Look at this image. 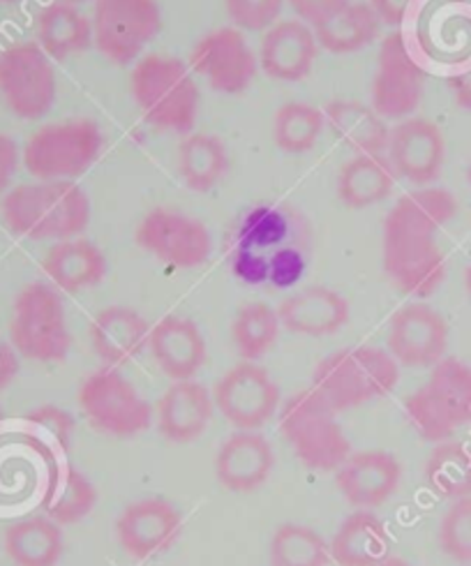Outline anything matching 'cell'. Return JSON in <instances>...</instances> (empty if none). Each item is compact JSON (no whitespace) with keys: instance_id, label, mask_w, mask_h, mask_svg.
Instances as JSON below:
<instances>
[{"instance_id":"obj_1","label":"cell","mask_w":471,"mask_h":566,"mask_svg":"<svg viewBox=\"0 0 471 566\" xmlns=\"http://www.w3.org/2000/svg\"><path fill=\"white\" fill-rule=\"evenodd\" d=\"M458 216L451 190L421 188L396 201L384 220V271L409 296L428 298L447 280L437 234Z\"/></svg>"},{"instance_id":"obj_2","label":"cell","mask_w":471,"mask_h":566,"mask_svg":"<svg viewBox=\"0 0 471 566\" xmlns=\"http://www.w3.org/2000/svg\"><path fill=\"white\" fill-rule=\"evenodd\" d=\"M8 229L31 241H67L91 224V197L76 181H35L10 190L0 203Z\"/></svg>"},{"instance_id":"obj_3","label":"cell","mask_w":471,"mask_h":566,"mask_svg":"<svg viewBox=\"0 0 471 566\" xmlns=\"http://www.w3.org/2000/svg\"><path fill=\"white\" fill-rule=\"evenodd\" d=\"M135 105L157 130L188 135L197 118L201 93L186 61L148 54L139 59L129 76Z\"/></svg>"},{"instance_id":"obj_4","label":"cell","mask_w":471,"mask_h":566,"mask_svg":"<svg viewBox=\"0 0 471 566\" xmlns=\"http://www.w3.org/2000/svg\"><path fill=\"white\" fill-rule=\"evenodd\" d=\"M400 366L381 347H349L322 358L312 375V389L335 411L356 409L388 396L398 386Z\"/></svg>"},{"instance_id":"obj_5","label":"cell","mask_w":471,"mask_h":566,"mask_svg":"<svg viewBox=\"0 0 471 566\" xmlns=\"http://www.w3.org/2000/svg\"><path fill=\"white\" fill-rule=\"evenodd\" d=\"M405 417L426 442L441 444L471 423V366L443 356L428 381L405 402Z\"/></svg>"},{"instance_id":"obj_6","label":"cell","mask_w":471,"mask_h":566,"mask_svg":"<svg viewBox=\"0 0 471 566\" xmlns=\"http://www.w3.org/2000/svg\"><path fill=\"white\" fill-rule=\"evenodd\" d=\"M280 430L303 465L314 472H337L352 455L337 411L314 389H303L282 405Z\"/></svg>"},{"instance_id":"obj_7","label":"cell","mask_w":471,"mask_h":566,"mask_svg":"<svg viewBox=\"0 0 471 566\" xmlns=\"http://www.w3.org/2000/svg\"><path fill=\"white\" fill-rule=\"evenodd\" d=\"M104 135L88 118L42 125L21 150V163L38 181H74L102 156Z\"/></svg>"},{"instance_id":"obj_8","label":"cell","mask_w":471,"mask_h":566,"mask_svg":"<svg viewBox=\"0 0 471 566\" xmlns=\"http://www.w3.org/2000/svg\"><path fill=\"white\" fill-rule=\"evenodd\" d=\"M10 340L19 356L40 364L65 361L72 349L65 303L49 282L25 285L12 305Z\"/></svg>"},{"instance_id":"obj_9","label":"cell","mask_w":471,"mask_h":566,"mask_svg":"<svg viewBox=\"0 0 471 566\" xmlns=\"http://www.w3.org/2000/svg\"><path fill=\"white\" fill-rule=\"evenodd\" d=\"M93 46L104 59L127 67L160 35L165 19L157 0H95Z\"/></svg>"},{"instance_id":"obj_10","label":"cell","mask_w":471,"mask_h":566,"mask_svg":"<svg viewBox=\"0 0 471 566\" xmlns=\"http://www.w3.org/2000/svg\"><path fill=\"white\" fill-rule=\"evenodd\" d=\"M0 97L23 120H40L54 109L56 67L38 42H17L0 51Z\"/></svg>"},{"instance_id":"obj_11","label":"cell","mask_w":471,"mask_h":566,"mask_svg":"<svg viewBox=\"0 0 471 566\" xmlns=\"http://www.w3.org/2000/svg\"><path fill=\"white\" fill-rule=\"evenodd\" d=\"M78 407L91 426L112 437H135L150 428L153 407L121 370L93 373L78 391Z\"/></svg>"},{"instance_id":"obj_12","label":"cell","mask_w":471,"mask_h":566,"mask_svg":"<svg viewBox=\"0 0 471 566\" xmlns=\"http://www.w3.org/2000/svg\"><path fill=\"white\" fill-rule=\"evenodd\" d=\"M426 70L414 59L407 38L393 31L384 38L373 82V109L384 120H405L426 95Z\"/></svg>"},{"instance_id":"obj_13","label":"cell","mask_w":471,"mask_h":566,"mask_svg":"<svg viewBox=\"0 0 471 566\" xmlns=\"http://www.w3.org/2000/svg\"><path fill=\"white\" fill-rule=\"evenodd\" d=\"M137 245L174 269H197L213 252L208 227L176 209H153L137 227Z\"/></svg>"},{"instance_id":"obj_14","label":"cell","mask_w":471,"mask_h":566,"mask_svg":"<svg viewBox=\"0 0 471 566\" xmlns=\"http://www.w3.org/2000/svg\"><path fill=\"white\" fill-rule=\"evenodd\" d=\"M190 70L222 95L248 91L259 72V56L236 25L206 33L192 49Z\"/></svg>"},{"instance_id":"obj_15","label":"cell","mask_w":471,"mask_h":566,"mask_svg":"<svg viewBox=\"0 0 471 566\" xmlns=\"http://www.w3.org/2000/svg\"><path fill=\"white\" fill-rule=\"evenodd\" d=\"M220 415L239 430L264 428L280 409V389L254 361L231 368L213 391Z\"/></svg>"},{"instance_id":"obj_16","label":"cell","mask_w":471,"mask_h":566,"mask_svg":"<svg viewBox=\"0 0 471 566\" xmlns=\"http://www.w3.org/2000/svg\"><path fill=\"white\" fill-rule=\"evenodd\" d=\"M449 347V324L435 307L409 303L393 315L388 326V354L405 368H432Z\"/></svg>"},{"instance_id":"obj_17","label":"cell","mask_w":471,"mask_h":566,"mask_svg":"<svg viewBox=\"0 0 471 566\" xmlns=\"http://www.w3.org/2000/svg\"><path fill=\"white\" fill-rule=\"evenodd\" d=\"M386 153L396 176L414 186H430L441 174L447 146L432 120L405 118L390 130Z\"/></svg>"},{"instance_id":"obj_18","label":"cell","mask_w":471,"mask_h":566,"mask_svg":"<svg viewBox=\"0 0 471 566\" xmlns=\"http://www.w3.org/2000/svg\"><path fill=\"white\" fill-rule=\"evenodd\" d=\"M180 511L165 497H144L129 504L116 523L118 544L135 559L167 551L180 532Z\"/></svg>"},{"instance_id":"obj_19","label":"cell","mask_w":471,"mask_h":566,"mask_svg":"<svg viewBox=\"0 0 471 566\" xmlns=\"http://www.w3.org/2000/svg\"><path fill=\"white\" fill-rule=\"evenodd\" d=\"M320 54V42L312 25L294 19L273 23L259 44V70L271 80L294 84L312 72Z\"/></svg>"},{"instance_id":"obj_20","label":"cell","mask_w":471,"mask_h":566,"mask_svg":"<svg viewBox=\"0 0 471 566\" xmlns=\"http://www.w3.org/2000/svg\"><path fill=\"white\" fill-rule=\"evenodd\" d=\"M402 479L400 460L388 451L352 453L337 468V488L345 500L358 509H373L384 504L398 491Z\"/></svg>"},{"instance_id":"obj_21","label":"cell","mask_w":471,"mask_h":566,"mask_svg":"<svg viewBox=\"0 0 471 566\" xmlns=\"http://www.w3.org/2000/svg\"><path fill=\"white\" fill-rule=\"evenodd\" d=\"M280 324L294 336L324 338L333 336L349 322V301L324 285H312L286 296L280 307Z\"/></svg>"},{"instance_id":"obj_22","label":"cell","mask_w":471,"mask_h":566,"mask_svg":"<svg viewBox=\"0 0 471 566\" xmlns=\"http://www.w3.org/2000/svg\"><path fill=\"white\" fill-rule=\"evenodd\" d=\"M216 400L201 381H174L157 402V430L174 444H190L211 423Z\"/></svg>"},{"instance_id":"obj_23","label":"cell","mask_w":471,"mask_h":566,"mask_svg":"<svg viewBox=\"0 0 471 566\" xmlns=\"http://www.w3.org/2000/svg\"><path fill=\"white\" fill-rule=\"evenodd\" d=\"M275 468L273 447L264 434L241 430L231 434L218 451L216 474L231 493H252L266 483Z\"/></svg>"},{"instance_id":"obj_24","label":"cell","mask_w":471,"mask_h":566,"mask_svg":"<svg viewBox=\"0 0 471 566\" xmlns=\"http://www.w3.org/2000/svg\"><path fill=\"white\" fill-rule=\"evenodd\" d=\"M148 347L165 375L171 379H192L206 361V340L201 328L188 319L169 315L150 328Z\"/></svg>"},{"instance_id":"obj_25","label":"cell","mask_w":471,"mask_h":566,"mask_svg":"<svg viewBox=\"0 0 471 566\" xmlns=\"http://www.w3.org/2000/svg\"><path fill=\"white\" fill-rule=\"evenodd\" d=\"M150 336L148 322L125 305H109L91 324V343L104 364L118 368L133 361Z\"/></svg>"},{"instance_id":"obj_26","label":"cell","mask_w":471,"mask_h":566,"mask_svg":"<svg viewBox=\"0 0 471 566\" xmlns=\"http://www.w3.org/2000/svg\"><path fill=\"white\" fill-rule=\"evenodd\" d=\"M44 273L54 282V287L78 294L100 285L107 277L109 264L104 252L88 239H67L51 245L42 262Z\"/></svg>"},{"instance_id":"obj_27","label":"cell","mask_w":471,"mask_h":566,"mask_svg":"<svg viewBox=\"0 0 471 566\" xmlns=\"http://www.w3.org/2000/svg\"><path fill=\"white\" fill-rule=\"evenodd\" d=\"M390 551L388 527L368 509L347 516L331 542V559L339 566H381Z\"/></svg>"},{"instance_id":"obj_28","label":"cell","mask_w":471,"mask_h":566,"mask_svg":"<svg viewBox=\"0 0 471 566\" xmlns=\"http://www.w3.org/2000/svg\"><path fill=\"white\" fill-rule=\"evenodd\" d=\"M326 123L333 135L349 148L365 156H381L388 148L390 127L373 109L358 99H333L324 107Z\"/></svg>"},{"instance_id":"obj_29","label":"cell","mask_w":471,"mask_h":566,"mask_svg":"<svg viewBox=\"0 0 471 566\" xmlns=\"http://www.w3.org/2000/svg\"><path fill=\"white\" fill-rule=\"evenodd\" d=\"M38 44L51 61H65L93 46V23L76 6L56 0L38 17Z\"/></svg>"},{"instance_id":"obj_30","label":"cell","mask_w":471,"mask_h":566,"mask_svg":"<svg viewBox=\"0 0 471 566\" xmlns=\"http://www.w3.org/2000/svg\"><path fill=\"white\" fill-rule=\"evenodd\" d=\"M320 49L331 51L335 56L356 54L370 46L381 31V21L370 3H349L339 8L335 14L314 25Z\"/></svg>"},{"instance_id":"obj_31","label":"cell","mask_w":471,"mask_h":566,"mask_svg":"<svg viewBox=\"0 0 471 566\" xmlns=\"http://www.w3.org/2000/svg\"><path fill=\"white\" fill-rule=\"evenodd\" d=\"M396 186V171L388 158L358 153L337 174V197L347 209H370L381 203Z\"/></svg>"},{"instance_id":"obj_32","label":"cell","mask_w":471,"mask_h":566,"mask_svg":"<svg viewBox=\"0 0 471 566\" xmlns=\"http://www.w3.org/2000/svg\"><path fill=\"white\" fill-rule=\"evenodd\" d=\"M178 171L195 192L216 190L229 171V153L220 137L197 133L180 142Z\"/></svg>"},{"instance_id":"obj_33","label":"cell","mask_w":471,"mask_h":566,"mask_svg":"<svg viewBox=\"0 0 471 566\" xmlns=\"http://www.w3.org/2000/svg\"><path fill=\"white\" fill-rule=\"evenodd\" d=\"M6 551L17 566H56L63 555L61 525L49 516L19 521L6 532Z\"/></svg>"},{"instance_id":"obj_34","label":"cell","mask_w":471,"mask_h":566,"mask_svg":"<svg viewBox=\"0 0 471 566\" xmlns=\"http://www.w3.org/2000/svg\"><path fill=\"white\" fill-rule=\"evenodd\" d=\"M44 513L59 525L82 523L97 504L93 481L72 465H63L49 476L44 493Z\"/></svg>"},{"instance_id":"obj_35","label":"cell","mask_w":471,"mask_h":566,"mask_svg":"<svg viewBox=\"0 0 471 566\" xmlns=\"http://www.w3.org/2000/svg\"><path fill=\"white\" fill-rule=\"evenodd\" d=\"M426 481L441 500L471 495V449L462 442H441L426 462Z\"/></svg>"},{"instance_id":"obj_36","label":"cell","mask_w":471,"mask_h":566,"mask_svg":"<svg viewBox=\"0 0 471 566\" xmlns=\"http://www.w3.org/2000/svg\"><path fill=\"white\" fill-rule=\"evenodd\" d=\"M280 326V315L269 303H245L233 317L231 340L245 361H257L275 347Z\"/></svg>"},{"instance_id":"obj_37","label":"cell","mask_w":471,"mask_h":566,"mask_svg":"<svg viewBox=\"0 0 471 566\" xmlns=\"http://www.w3.org/2000/svg\"><path fill=\"white\" fill-rule=\"evenodd\" d=\"M326 125L322 109L305 105V102H286L275 114L273 137L278 148L290 156H303V153L317 146Z\"/></svg>"},{"instance_id":"obj_38","label":"cell","mask_w":471,"mask_h":566,"mask_svg":"<svg viewBox=\"0 0 471 566\" xmlns=\"http://www.w3.org/2000/svg\"><path fill=\"white\" fill-rule=\"evenodd\" d=\"M269 559L271 566H326L331 548L317 530L286 523L271 538Z\"/></svg>"},{"instance_id":"obj_39","label":"cell","mask_w":471,"mask_h":566,"mask_svg":"<svg viewBox=\"0 0 471 566\" xmlns=\"http://www.w3.org/2000/svg\"><path fill=\"white\" fill-rule=\"evenodd\" d=\"M31 434L51 455H67L74 434V417L59 405H42L23 417Z\"/></svg>"},{"instance_id":"obj_40","label":"cell","mask_w":471,"mask_h":566,"mask_svg":"<svg viewBox=\"0 0 471 566\" xmlns=\"http://www.w3.org/2000/svg\"><path fill=\"white\" fill-rule=\"evenodd\" d=\"M439 546L453 562L471 564V495L456 500L439 525Z\"/></svg>"},{"instance_id":"obj_41","label":"cell","mask_w":471,"mask_h":566,"mask_svg":"<svg viewBox=\"0 0 471 566\" xmlns=\"http://www.w3.org/2000/svg\"><path fill=\"white\" fill-rule=\"evenodd\" d=\"M284 0H224L231 25L239 31H269L282 12Z\"/></svg>"},{"instance_id":"obj_42","label":"cell","mask_w":471,"mask_h":566,"mask_svg":"<svg viewBox=\"0 0 471 566\" xmlns=\"http://www.w3.org/2000/svg\"><path fill=\"white\" fill-rule=\"evenodd\" d=\"M286 3L296 12L299 21L314 29V25L335 14L339 8H345L349 0H286Z\"/></svg>"},{"instance_id":"obj_43","label":"cell","mask_w":471,"mask_h":566,"mask_svg":"<svg viewBox=\"0 0 471 566\" xmlns=\"http://www.w3.org/2000/svg\"><path fill=\"white\" fill-rule=\"evenodd\" d=\"M19 163H21L19 144L10 135L0 133V192L10 188L12 178L17 176Z\"/></svg>"},{"instance_id":"obj_44","label":"cell","mask_w":471,"mask_h":566,"mask_svg":"<svg viewBox=\"0 0 471 566\" xmlns=\"http://www.w3.org/2000/svg\"><path fill=\"white\" fill-rule=\"evenodd\" d=\"M370 6L377 12L381 25H388V29H400L409 17L414 0H370Z\"/></svg>"},{"instance_id":"obj_45","label":"cell","mask_w":471,"mask_h":566,"mask_svg":"<svg viewBox=\"0 0 471 566\" xmlns=\"http://www.w3.org/2000/svg\"><path fill=\"white\" fill-rule=\"evenodd\" d=\"M19 375V354L12 345L0 343V391H6L8 386Z\"/></svg>"},{"instance_id":"obj_46","label":"cell","mask_w":471,"mask_h":566,"mask_svg":"<svg viewBox=\"0 0 471 566\" xmlns=\"http://www.w3.org/2000/svg\"><path fill=\"white\" fill-rule=\"evenodd\" d=\"M449 88L456 97V105L464 112H471V67L449 76Z\"/></svg>"},{"instance_id":"obj_47","label":"cell","mask_w":471,"mask_h":566,"mask_svg":"<svg viewBox=\"0 0 471 566\" xmlns=\"http://www.w3.org/2000/svg\"><path fill=\"white\" fill-rule=\"evenodd\" d=\"M381 566H411V564L405 562V559H400V557H388Z\"/></svg>"},{"instance_id":"obj_48","label":"cell","mask_w":471,"mask_h":566,"mask_svg":"<svg viewBox=\"0 0 471 566\" xmlns=\"http://www.w3.org/2000/svg\"><path fill=\"white\" fill-rule=\"evenodd\" d=\"M464 280H467V292H469V298H471V264H469V269H467Z\"/></svg>"},{"instance_id":"obj_49","label":"cell","mask_w":471,"mask_h":566,"mask_svg":"<svg viewBox=\"0 0 471 566\" xmlns=\"http://www.w3.org/2000/svg\"><path fill=\"white\" fill-rule=\"evenodd\" d=\"M63 3H70V6H82V3H91V0H63ZM95 3V0H93Z\"/></svg>"},{"instance_id":"obj_50","label":"cell","mask_w":471,"mask_h":566,"mask_svg":"<svg viewBox=\"0 0 471 566\" xmlns=\"http://www.w3.org/2000/svg\"><path fill=\"white\" fill-rule=\"evenodd\" d=\"M12 3H19V0H0V6H12Z\"/></svg>"},{"instance_id":"obj_51","label":"cell","mask_w":471,"mask_h":566,"mask_svg":"<svg viewBox=\"0 0 471 566\" xmlns=\"http://www.w3.org/2000/svg\"><path fill=\"white\" fill-rule=\"evenodd\" d=\"M467 178H469V186H471V163H469V171H467Z\"/></svg>"},{"instance_id":"obj_52","label":"cell","mask_w":471,"mask_h":566,"mask_svg":"<svg viewBox=\"0 0 471 566\" xmlns=\"http://www.w3.org/2000/svg\"><path fill=\"white\" fill-rule=\"evenodd\" d=\"M3 419H6V415H3V407H0V423H3Z\"/></svg>"},{"instance_id":"obj_53","label":"cell","mask_w":471,"mask_h":566,"mask_svg":"<svg viewBox=\"0 0 471 566\" xmlns=\"http://www.w3.org/2000/svg\"><path fill=\"white\" fill-rule=\"evenodd\" d=\"M464 566H471V564H464Z\"/></svg>"}]
</instances>
